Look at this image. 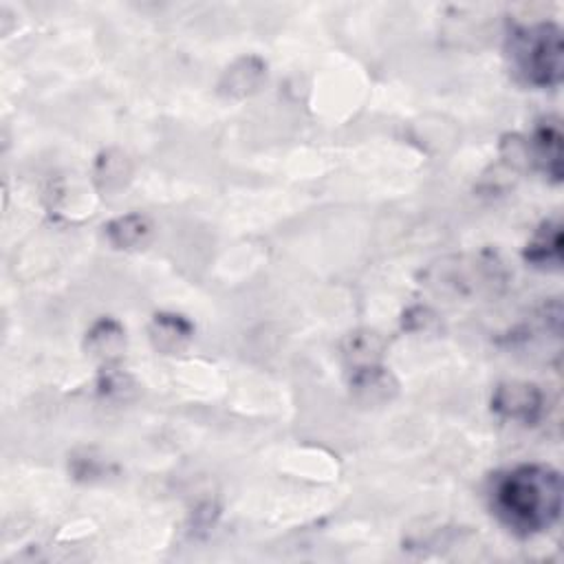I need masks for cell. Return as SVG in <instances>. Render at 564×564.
I'll return each instance as SVG.
<instances>
[{
	"mask_svg": "<svg viewBox=\"0 0 564 564\" xmlns=\"http://www.w3.org/2000/svg\"><path fill=\"white\" fill-rule=\"evenodd\" d=\"M492 514L516 536L549 531L562 511V479L549 465L527 463L498 472L487 490Z\"/></svg>",
	"mask_w": 564,
	"mask_h": 564,
	"instance_id": "6da1fadb",
	"label": "cell"
},
{
	"mask_svg": "<svg viewBox=\"0 0 564 564\" xmlns=\"http://www.w3.org/2000/svg\"><path fill=\"white\" fill-rule=\"evenodd\" d=\"M514 73L529 87L551 89L562 80V32L553 23L516 27L507 38Z\"/></svg>",
	"mask_w": 564,
	"mask_h": 564,
	"instance_id": "7a4b0ae2",
	"label": "cell"
},
{
	"mask_svg": "<svg viewBox=\"0 0 564 564\" xmlns=\"http://www.w3.org/2000/svg\"><path fill=\"white\" fill-rule=\"evenodd\" d=\"M424 280L437 293L450 296H474L483 289H494L505 283L503 267L496 258L481 256H452L441 263H435L424 274Z\"/></svg>",
	"mask_w": 564,
	"mask_h": 564,
	"instance_id": "3957f363",
	"label": "cell"
},
{
	"mask_svg": "<svg viewBox=\"0 0 564 564\" xmlns=\"http://www.w3.org/2000/svg\"><path fill=\"white\" fill-rule=\"evenodd\" d=\"M492 411L505 422L536 426L544 413V395L529 382H503L492 395Z\"/></svg>",
	"mask_w": 564,
	"mask_h": 564,
	"instance_id": "277c9868",
	"label": "cell"
},
{
	"mask_svg": "<svg viewBox=\"0 0 564 564\" xmlns=\"http://www.w3.org/2000/svg\"><path fill=\"white\" fill-rule=\"evenodd\" d=\"M527 143V159L553 183L562 181V128L555 117L542 119Z\"/></svg>",
	"mask_w": 564,
	"mask_h": 564,
	"instance_id": "5b68a950",
	"label": "cell"
},
{
	"mask_svg": "<svg viewBox=\"0 0 564 564\" xmlns=\"http://www.w3.org/2000/svg\"><path fill=\"white\" fill-rule=\"evenodd\" d=\"M398 380L395 375L382 366H364L355 368L350 375V395L364 406H382L398 395Z\"/></svg>",
	"mask_w": 564,
	"mask_h": 564,
	"instance_id": "8992f818",
	"label": "cell"
},
{
	"mask_svg": "<svg viewBox=\"0 0 564 564\" xmlns=\"http://www.w3.org/2000/svg\"><path fill=\"white\" fill-rule=\"evenodd\" d=\"M267 76V65L256 56H245L237 60L228 71L223 73L219 82V93L230 100H241L258 91Z\"/></svg>",
	"mask_w": 564,
	"mask_h": 564,
	"instance_id": "52a82bcc",
	"label": "cell"
},
{
	"mask_svg": "<svg viewBox=\"0 0 564 564\" xmlns=\"http://www.w3.org/2000/svg\"><path fill=\"white\" fill-rule=\"evenodd\" d=\"M126 348V331L124 326L113 318L97 320L89 333H87V350L104 361L106 366H113Z\"/></svg>",
	"mask_w": 564,
	"mask_h": 564,
	"instance_id": "ba28073f",
	"label": "cell"
},
{
	"mask_svg": "<svg viewBox=\"0 0 564 564\" xmlns=\"http://www.w3.org/2000/svg\"><path fill=\"white\" fill-rule=\"evenodd\" d=\"M525 261L540 269L562 265V228L557 221H544L525 248Z\"/></svg>",
	"mask_w": 564,
	"mask_h": 564,
	"instance_id": "9c48e42d",
	"label": "cell"
},
{
	"mask_svg": "<svg viewBox=\"0 0 564 564\" xmlns=\"http://www.w3.org/2000/svg\"><path fill=\"white\" fill-rule=\"evenodd\" d=\"M195 326L191 320L176 313H157L150 324V339L161 353H179L193 339Z\"/></svg>",
	"mask_w": 564,
	"mask_h": 564,
	"instance_id": "30bf717a",
	"label": "cell"
},
{
	"mask_svg": "<svg viewBox=\"0 0 564 564\" xmlns=\"http://www.w3.org/2000/svg\"><path fill=\"white\" fill-rule=\"evenodd\" d=\"M387 342L378 331H355L348 333L344 344H342V355L346 359V364L350 366V370L355 368H364V366H375L382 364V355H384Z\"/></svg>",
	"mask_w": 564,
	"mask_h": 564,
	"instance_id": "8fae6325",
	"label": "cell"
},
{
	"mask_svg": "<svg viewBox=\"0 0 564 564\" xmlns=\"http://www.w3.org/2000/svg\"><path fill=\"white\" fill-rule=\"evenodd\" d=\"M106 239L117 250H139L152 237V221L146 215L133 212L111 221L106 228Z\"/></svg>",
	"mask_w": 564,
	"mask_h": 564,
	"instance_id": "7c38bea8",
	"label": "cell"
},
{
	"mask_svg": "<svg viewBox=\"0 0 564 564\" xmlns=\"http://www.w3.org/2000/svg\"><path fill=\"white\" fill-rule=\"evenodd\" d=\"M133 174V168H130V161L124 152L119 150H106L97 157L95 161V170H93V176H95V183L102 193H115V191H122V187L128 183Z\"/></svg>",
	"mask_w": 564,
	"mask_h": 564,
	"instance_id": "4fadbf2b",
	"label": "cell"
}]
</instances>
